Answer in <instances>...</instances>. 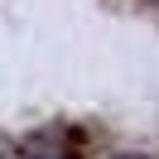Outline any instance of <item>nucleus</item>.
<instances>
[{
  "label": "nucleus",
  "instance_id": "f257e3e1",
  "mask_svg": "<svg viewBox=\"0 0 159 159\" xmlns=\"http://www.w3.org/2000/svg\"><path fill=\"white\" fill-rule=\"evenodd\" d=\"M116 159H145V154H116Z\"/></svg>",
  "mask_w": 159,
  "mask_h": 159
}]
</instances>
